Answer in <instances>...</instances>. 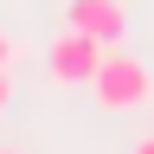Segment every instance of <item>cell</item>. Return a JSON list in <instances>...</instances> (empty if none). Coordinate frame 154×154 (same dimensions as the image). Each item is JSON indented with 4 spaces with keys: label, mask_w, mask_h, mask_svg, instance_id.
Wrapping results in <instances>:
<instances>
[{
    "label": "cell",
    "mask_w": 154,
    "mask_h": 154,
    "mask_svg": "<svg viewBox=\"0 0 154 154\" xmlns=\"http://www.w3.org/2000/svg\"><path fill=\"white\" fill-rule=\"evenodd\" d=\"M90 90H96V103H103L109 116H122V109H141L148 96H154V71L141 64L135 51H103V64H96V77H90Z\"/></svg>",
    "instance_id": "1"
},
{
    "label": "cell",
    "mask_w": 154,
    "mask_h": 154,
    "mask_svg": "<svg viewBox=\"0 0 154 154\" xmlns=\"http://www.w3.org/2000/svg\"><path fill=\"white\" fill-rule=\"evenodd\" d=\"M103 51L109 45H96V38L90 32H77V26H64V32H58L51 38V45H45V71L58 77V84H90V77H96V64H103Z\"/></svg>",
    "instance_id": "2"
},
{
    "label": "cell",
    "mask_w": 154,
    "mask_h": 154,
    "mask_svg": "<svg viewBox=\"0 0 154 154\" xmlns=\"http://www.w3.org/2000/svg\"><path fill=\"white\" fill-rule=\"evenodd\" d=\"M64 19L77 32H90L96 45H122V32H128V13H122V0H71Z\"/></svg>",
    "instance_id": "3"
},
{
    "label": "cell",
    "mask_w": 154,
    "mask_h": 154,
    "mask_svg": "<svg viewBox=\"0 0 154 154\" xmlns=\"http://www.w3.org/2000/svg\"><path fill=\"white\" fill-rule=\"evenodd\" d=\"M13 51H19V45H13V32H7V26H0V71H7V64H13Z\"/></svg>",
    "instance_id": "4"
},
{
    "label": "cell",
    "mask_w": 154,
    "mask_h": 154,
    "mask_svg": "<svg viewBox=\"0 0 154 154\" xmlns=\"http://www.w3.org/2000/svg\"><path fill=\"white\" fill-rule=\"evenodd\" d=\"M7 103H13V84H7V71H0V116H7Z\"/></svg>",
    "instance_id": "5"
},
{
    "label": "cell",
    "mask_w": 154,
    "mask_h": 154,
    "mask_svg": "<svg viewBox=\"0 0 154 154\" xmlns=\"http://www.w3.org/2000/svg\"><path fill=\"white\" fill-rule=\"evenodd\" d=\"M135 154H154V135H141V141H135Z\"/></svg>",
    "instance_id": "6"
},
{
    "label": "cell",
    "mask_w": 154,
    "mask_h": 154,
    "mask_svg": "<svg viewBox=\"0 0 154 154\" xmlns=\"http://www.w3.org/2000/svg\"><path fill=\"white\" fill-rule=\"evenodd\" d=\"M0 154H13V148H0Z\"/></svg>",
    "instance_id": "7"
}]
</instances>
